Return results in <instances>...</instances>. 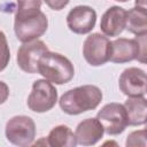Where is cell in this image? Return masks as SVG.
Here are the masks:
<instances>
[{
    "instance_id": "11",
    "label": "cell",
    "mask_w": 147,
    "mask_h": 147,
    "mask_svg": "<svg viewBox=\"0 0 147 147\" xmlns=\"http://www.w3.org/2000/svg\"><path fill=\"white\" fill-rule=\"evenodd\" d=\"M121 92L129 96H145L146 95V72L136 67L125 69L118 79Z\"/></svg>"
},
{
    "instance_id": "7",
    "label": "cell",
    "mask_w": 147,
    "mask_h": 147,
    "mask_svg": "<svg viewBox=\"0 0 147 147\" xmlns=\"http://www.w3.org/2000/svg\"><path fill=\"white\" fill-rule=\"evenodd\" d=\"M111 54V41L101 33H92L86 37L83 44V56L92 67H100L107 63Z\"/></svg>"
},
{
    "instance_id": "15",
    "label": "cell",
    "mask_w": 147,
    "mask_h": 147,
    "mask_svg": "<svg viewBox=\"0 0 147 147\" xmlns=\"http://www.w3.org/2000/svg\"><path fill=\"white\" fill-rule=\"evenodd\" d=\"M45 140L47 145L52 147H75L77 145L75 133L67 125H57L53 127Z\"/></svg>"
},
{
    "instance_id": "1",
    "label": "cell",
    "mask_w": 147,
    "mask_h": 147,
    "mask_svg": "<svg viewBox=\"0 0 147 147\" xmlns=\"http://www.w3.org/2000/svg\"><path fill=\"white\" fill-rule=\"evenodd\" d=\"M41 0H17L14 31L21 42L41 37L48 28V18L40 10Z\"/></svg>"
},
{
    "instance_id": "5",
    "label": "cell",
    "mask_w": 147,
    "mask_h": 147,
    "mask_svg": "<svg viewBox=\"0 0 147 147\" xmlns=\"http://www.w3.org/2000/svg\"><path fill=\"white\" fill-rule=\"evenodd\" d=\"M5 134L10 144L18 147H28L34 141L36 124L31 117L17 115L7 122Z\"/></svg>"
},
{
    "instance_id": "9",
    "label": "cell",
    "mask_w": 147,
    "mask_h": 147,
    "mask_svg": "<svg viewBox=\"0 0 147 147\" xmlns=\"http://www.w3.org/2000/svg\"><path fill=\"white\" fill-rule=\"evenodd\" d=\"M48 51L47 45L39 39L22 42L17 51V64L26 74L38 72V62L41 55Z\"/></svg>"
},
{
    "instance_id": "12",
    "label": "cell",
    "mask_w": 147,
    "mask_h": 147,
    "mask_svg": "<svg viewBox=\"0 0 147 147\" xmlns=\"http://www.w3.org/2000/svg\"><path fill=\"white\" fill-rule=\"evenodd\" d=\"M126 25V10L119 6L109 7L102 15L100 29L107 37L119 36Z\"/></svg>"
},
{
    "instance_id": "14",
    "label": "cell",
    "mask_w": 147,
    "mask_h": 147,
    "mask_svg": "<svg viewBox=\"0 0 147 147\" xmlns=\"http://www.w3.org/2000/svg\"><path fill=\"white\" fill-rule=\"evenodd\" d=\"M124 108L127 116V125L139 126L146 124L147 114V101L145 96L129 98L124 102Z\"/></svg>"
},
{
    "instance_id": "8",
    "label": "cell",
    "mask_w": 147,
    "mask_h": 147,
    "mask_svg": "<svg viewBox=\"0 0 147 147\" xmlns=\"http://www.w3.org/2000/svg\"><path fill=\"white\" fill-rule=\"evenodd\" d=\"M96 118L105 132L109 136L121 134L127 126V116L123 105L110 102L105 105L96 114Z\"/></svg>"
},
{
    "instance_id": "6",
    "label": "cell",
    "mask_w": 147,
    "mask_h": 147,
    "mask_svg": "<svg viewBox=\"0 0 147 147\" xmlns=\"http://www.w3.org/2000/svg\"><path fill=\"white\" fill-rule=\"evenodd\" d=\"M57 102V91L55 86L44 79H37L32 84L31 93L28 96L26 105L31 111L46 113L51 110Z\"/></svg>"
},
{
    "instance_id": "21",
    "label": "cell",
    "mask_w": 147,
    "mask_h": 147,
    "mask_svg": "<svg viewBox=\"0 0 147 147\" xmlns=\"http://www.w3.org/2000/svg\"><path fill=\"white\" fill-rule=\"evenodd\" d=\"M136 6L146 8V1L145 0H136Z\"/></svg>"
},
{
    "instance_id": "13",
    "label": "cell",
    "mask_w": 147,
    "mask_h": 147,
    "mask_svg": "<svg viewBox=\"0 0 147 147\" xmlns=\"http://www.w3.org/2000/svg\"><path fill=\"white\" fill-rule=\"evenodd\" d=\"M105 130L98 118H86L78 123L76 127L77 144L82 146H93L103 137Z\"/></svg>"
},
{
    "instance_id": "18",
    "label": "cell",
    "mask_w": 147,
    "mask_h": 147,
    "mask_svg": "<svg viewBox=\"0 0 147 147\" xmlns=\"http://www.w3.org/2000/svg\"><path fill=\"white\" fill-rule=\"evenodd\" d=\"M147 141H146V130H139V131H133L131 132L125 141V146L126 147H146Z\"/></svg>"
},
{
    "instance_id": "22",
    "label": "cell",
    "mask_w": 147,
    "mask_h": 147,
    "mask_svg": "<svg viewBox=\"0 0 147 147\" xmlns=\"http://www.w3.org/2000/svg\"><path fill=\"white\" fill-rule=\"evenodd\" d=\"M116 1H118V2H126V1H130V0H116Z\"/></svg>"
},
{
    "instance_id": "19",
    "label": "cell",
    "mask_w": 147,
    "mask_h": 147,
    "mask_svg": "<svg viewBox=\"0 0 147 147\" xmlns=\"http://www.w3.org/2000/svg\"><path fill=\"white\" fill-rule=\"evenodd\" d=\"M45 3L53 10H61L68 6L70 0H44Z\"/></svg>"
},
{
    "instance_id": "17",
    "label": "cell",
    "mask_w": 147,
    "mask_h": 147,
    "mask_svg": "<svg viewBox=\"0 0 147 147\" xmlns=\"http://www.w3.org/2000/svg\"><path fill=\"white\" fill-rule=\"evenodd\" d=\"M10 60L9 45L6 38V34L0 30V71L5 70Z\"/></svg>"
},
{
    "instance_id": "16",
    "label": "cell",
    "mask_w": 147,
    "mask_h": 147,
    "mask_svg": "<svg viewBox=\"0 0 147 147\" xmlns=\"http://www.w3.org/2000/svg\"><path fill=\"white\" fill-rule=\"evenodd\" d=\"M125 29L136 34L142 36L147 33V14L146 8L142 7H133L129 11H126V25Z\"/></svg>"
},
{
    "instance_id": "10",
    "label": "cell",
    "mask_w": 147,
    "mask_h": 147,
    "mask_svg": "<svg viewBox=\"0 0 147 147\" xmlns=\"http://www.w3.org/2000/svg\"><path fill=\"white\" fill-rule=\"evenodd\" d=\"M96 23V11L85 5L76 6L67 15V25L69 30L77 34L90 33Z\"/></svg>"
},
{
    "instance_id": "4",
    "label": "cell",
    "mask_w": 147,
    "mask_h": 147,
    "mask_svg": "<svg viewBox=\"0 0 147 147\" xmlns=\"http://www.w3.org/2000/svg\"><path fill=\"white\" fill-rule=\"evenodd\" d=\"M146 57V34L137 36L136 39L118 38L111 41V54L109 61L114 63H126L138 60L145 63Z\"/></svg>"
},
{
    "instance_id": "2",
    "label": "cell",
    "mask_w": 147,
    "mask_h": 147,
    "mask_svg": "<svg viewBox=\"0 0 147 147\" xmlns=\"http://www.w3.org/2000/svg\"><path fill=\"white\" fill-rule=\"evenodd\" d=\"M103 94L95 85H83L64 92L59 105L63 113L68 115H79L88 110H94L102 101Z\"/></svg>"
},
{
    "instance_id": "3",
    "label": "cell",
    "mask_w": 147,
    "mask_h": 147,
    "mask_svg": "<svg viewBox=\"0 0 147 147\" xmlns=\"http://www.w3.org/2000/svg\"><path fill=\"white\" fill-rule=\"evenodd\" d=\"M38 74L52 84L63 85L74 78L75 68L71 61L64 55L47 51L39 59Z\"/></svg>"
},
{
    "instance_id": "20",
    "label": "cell",
    "mask_w": 147,
    "mask_h": 147,
    "mask_svg": "<svg viewBox=\"0 0 147 147\" xmlns=\"http://www.w3.org/2000/svg\"><path fill=\"white\" fill-rule=\"evenodd\" d=\"M9 96V87L6 83L0 80V105L5 103Z\"/></svg>"
}]
</instances>
